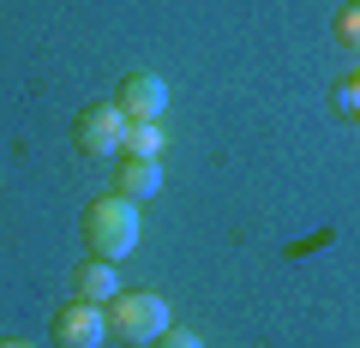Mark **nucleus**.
<instances>
[{"label": "nucleus", "instance_id": "6e6552de", "mask_svg": "<svg viewBox=\"0 0 360 348\" xmlns=\"http://www.w3.org/2000/svg\"><path fill=\"white\" fill-rule=\"evenodd\" d=\"M120 156L156 162V156H162V127H156V120H127V144H120Z\"/></svg>", "mask_w": 360, "mask_h": 348}, {"label": "nucleus", "instance_id": "f257e3e1", "mask_svg": "<svg viewBox=\"0 0 360 348\" xmlns=\"http://www.w3.org/2000/svg\"><path fill=\"white\" fill-rule=\"evenodd\" d=\"M84 246L90 258H127L132 246H139V205H127V198H96V205H84Z\"/></svg>", "mask_w": 360, "mask_h": 348}, {"label": "nucleus", "instance_id": "f03ea898", "mask_svg": "<svg viewBox=\"0 0 360 348\" xmlns=\"http://www.w3.org/2000/svg\"><path fill=\"white\" fill-rule=\"evenodd\" d=\"M103 312H108V336H120V342H156L168 330V300L150 288H132V295L120 288Z\"/></svg>", "mask_w": 360, "mask_h": 348}, {"label": "nucleus", "instance_id": "7ed1b4c3", "mask_svg": "<svg viewBox=\"0 0 360 348\" xmlns=\"http://www.w3.org/2000/svg\"><path fill=\"white\" fill-rule=\"evenodd\" d=\"M72 144H78V156H90V162L120 156V144H127V115H120L115 103H90L84 115L72 120Z\"/></svg>", "mask_w": 360, "mask_h": 348}, {"label": "nucleus", "instance_id": "9b49d317", "mask_svg": "<svg viewBox=\"0 0 360 348\" xmlns=\"http://www.w3.org/2000/svg\"><path fill=\"white\" fill-rule=\"evenodd\" d=\"M0 348H30V342H18V336H6V342H0Z\"/></svg>", "mask_w": 360, "mask_h": 348}, {"label": "nucleus", "instance_id": "0eeeda50", "mask_svg": "<svg viewBox=\"0 0 360 348\" xmlns=\"http://www.w3.org/2000/svg\"><path fill=\"white\" fill-rule=\"evenodd\" d=\"M156 193H162V168H156V162H139V156H120V168H115V198L139 205V198H156Z\"/></svg>", "mask_w": 360, "mask_h": 348}, {"label": "nucleus", "instance_id": "1a4fd4ad", "mask_svg": "<svg viewBox=\"0 0 360 348\" xmlns=\"http://www.w3.org/2000/svg\"><path fill=\"white\" fill-rule=\"evenodd\" d=\"M336 42L360 54V0H354V6H342V13H336Z\"/></svg>", "mask_w": 360, "mask_h": 348}, {"label": "nucleus", "instance_id": "9d476101", "mask_svg": "<svg viewBox=\"0 0 360 348\" xmlns=\"http://www.w3.org/2000/svg\"><path fill=\"white\" fill-rule=\"evenodd\" d=\"M150 348H205V342H198V330H186V324H168Z\"/></svg>", "mask_w": 360, "mask_h": 348}, {"label": "nucleus", "instance_id": "423d86ee", "mask_svg": "<svg viewBox=\"0 0 360 348\" xmlns=\"http://www.w3.org/2000/svg\"><path fill=\"white\" fill-rule=\"evenodd\" d=\"M120 295V276L108 258H84L72 271V300H90V307H108V300Z\"/></svg>", "mask_w": 360, "mask_h": 348}, {"label": "nucleus", "instance_id": "39448f33", "mask_svg": "<svg viewBox=\"0 0 360 348\" xmlns=\"http://www.w3.org/2000/svg\"><path fill=\"white\" fill-rule=\"evenodd\" d=\"M115 108L127 120H162V108H168V84L156 72H127L120 78V91H115Z\"/></svg>", "mask_w": 360, "mask_h": 348}, {"label": "nucleus", "instance_id": "20e7f679", "mask_svg": "<svg viewBox=\"0 0 360 348\" xmlns=\"http://www.w3.org/2000/svg\"><path fill=\"white\" fill-rule=\"evenodd\" d=\"M108 342V312L90 300H66L54 312V348H103Z\"/></svg>", "mask_w": 360, "mask_h": 348}]
</instances>
